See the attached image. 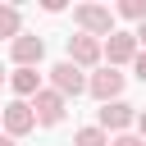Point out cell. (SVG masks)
<instances>
[{"instance_id": "9", "label": "cell", "mask_w": 146, "mask_h": 146, "mask_svg": "<svg viewBox=\"0 0 146 146\" xmlns=\"http://www.w3.org/2000/svg\"><path fill=\"white\" fill-rule=\"evenodd\" d=\"M137 114H132V105H123V100H110V105H100V132H123L128 123H132Z\"/></svg>"}, {"instance_id": "19", "label": "cell", "mask_w": 146, "mask_h": 146, "mask_svg": "<svg viewBox=\"0 0 146 146\" xmlns=\"http://www.w3.org/2000/svg\"><path fill=\"white\" fill-rule=\"evenodd\" d=\"M0 82H5V68H0Z\"/></svg>"}, {"instance_id": "2", "label": "cell", "mask_w": 146, "mask_h": 146, "mask_svg": "<svg viewBox=\"0 0 146 146\" xmlns=\"http://www.w3.org/2000/svg\"><path fill=\"white\" fill-rule=\"evenodd\" d=\"M50 91H59L64 100H68V96H82V91H87V78H82V68H73L68 59H59V64L50 68Z\"/></svg>"}, {"instance_id": "14", "label": "cell", "mask_w": 146, "mask_h": 146, "mask_svg": "<svg viewBox=\"0 0 146 146\" xmlns=\"http://www.w3.org/2000/svg\"><path fill=\"white\" fill-rule=\"evenodd\" d=\"M110 146H146V141H141V137H132V132H119Z\"/></svg>"}, {"instance_id": "10", "label": "cell", "mask_w": 146, "mask_h": 146, "mask_svg": "<svg viewBox=\"0 0 146 146\" xmlns=\"http://www.w3.org/2000/svg\"><path fill=\"white\" fill-rule=\"evenodd\" d=\"M9 87H14L18 96H36V91H41V78H36V68H18V73L9 78Z\"/></svg>"}, {"instance_id": "3", "label": "cell", "mask_w": 146, "mask_h": 146, "mask_svg": "<svg viewBox=\"0 0 146 146\" xmlns=\"http://www.w3.org/2000/svg\"><path fill=\"white\" fill-rule=\"evenodd\" d=\"M32 119H36V123H46V128H55V123L64 119V96H59V91H50V87H41V91L32 96Z\"/></svg>"}, {"instance_id": "5", "label": "cell", "mask_w": 146, "mask_h": 146, "mask_svg": "<svg viewBox=\"0 0 146 146\" xmlns=\"http://www.w3.org/2000/svg\"><path fill=\"white\" fill-rule=\"evenodd\" d=\"M87 91H91L100 105H110V100H119V91H123V73L100 68V73H91V78H87Z\"/></svg>"}, {"instance_id": "6", "label": "cell", "mask_w": 146, "mask_h": 146, "mask_svg": "<svg viewBox=\"0 0 146 146\" xmlns=\"http://www.w3.org/2000/svg\"><path fill=\"white\" fill-rule=\"evenodd\" d=\"M0 119H5V137H23V132H32V128H36V119H32V105H27V100L5 105V110H0Z\"/></svg>"}, {"instance_id": "8", "label": "cell", "mask_w": 146, "mask_h": 146, "mask_svg": "<svg viewBox=\"0 0 146 146\" xmlns=\"http://www.w3.org/2000/svg\"><path fill=\"white\" fill-rule=\"evenodd\" d=\"M68 64H73V68L100 64V41H96V36H68Z\"/></svg>"}, {"instance_id": "11", "label": "cell", "mask_w": 146, "mask_h": 146, "mask_svg": "<svg viewBox=\"0 0 146 146\" xmlns=\"http://www.w3.org/2000/svg\"><path fill=\"white\" fill-rule=\"evenodd\" d=\"M0 36H9V41L18 36V9L14 5H0Z\"/></svg>"}, {"instance_id": "1", "label": "cell", "mask_w": 146, "mask_h": 146, "mask_svg": "<svg viewBox=\"0 0 146 146\" xmlns=\"http://www.w3.org/2000/svg\"><path fill=\"white\" fill-rule=\"evenodd\" d=\"M73 18H78V27H82V36H110L114 32V14L105 9V5H78L73 9Z\"/></svg>"}, {"instance_id": "18", "label": "cell", "mask_w": 146, "mask_h": 146, "mask_svg": "<svg viewBox=\"0 0 146 146\" xmlns=\"http://www.w3.org/2000/svg\"><path fill=\"white\" fill-rule=\"evenodd\" d=\"M0 146H14V137H5V132H0Z\"/></svg>"}, {"instance_id": "13", "label": "cell", "mask_w": 146, "mask_h": 146, "mask_svg": "<svg viewBox=\"0 0 146 146\" xmlns=\"http://www.w3.org/2000/svg\"><path fill=\"white\" fill-rule=\"evenodd\" d=\"M119 14H123V18H132V23H146V0H123V5H119Z\"/></svg>"}, {"instance_id": "7", "label": "cell", "mask_w": 146, "mask_h": 146, "mask_svg": "<svg viewBox=\"0 0 146 146\" xmlns=\"http://www.w3.org/2000/svg\"><path fill=\"white\" fill-rule=\"evenodd\" d=\"M132 55H137L132 32H110V36H105V46H100V59H110V68H114V64H128Z\"/></svg>"}, {"instance_id": "15", "label": "cell", "mask_w": 146, "mask_h": 146, "mask_svg": "<svg viewBox=\"0 0 146 146\" xmlns=\"http://www.w3.org/2000/svg\"><path fill=\"white\" fill-rule=\"evenodd\" d=\"M132 68H137V78L146 82V50H137V55H132Z\"/></svg>"}, {"instance_id": "17", "label": "cell", "mask_w": 146, "mask_h": 146, "mask_svg": "<svg viewBox=\"0 0 146 146\" xmlns=\"http://www.w3.org/2000/svg\"><path fill=\"white\" fill-rule=\"evenodd\" d=\"M132 41H137V46H146V23H137V32H132Z\"/></svg>"}, {"instance_id": "4", "label": "cell", "mask_w": 146, "mask_h": 146, "mask_svg": "<svg viewBox=\"0 0 146 146\" xmlns=\"http://www.w3.org/2000/svg\"><path fill=\"white\" fill-rule=\"evenodd\" d=\"M9 55H14V64H18V68H36V64H41V55H46V41H41V36L18 32V36L9 41Z\"/></svg>"}, {"instance_id": "12", "label": "cell", "mask_w": 146, "mask_h": 146, "mask_svg": "<svg viewBox=\"0 0 146 146\" xmlns=\"http://www.w3.org/2000/svg\"><path fill=\"white\" fill-rule=\"evenodd\" d=\"M73 146H110V137H105L100 128H82V132L73 137Z\"/></svg>"}, {"instance_id": "16", "label": "cell", "mask_w": 146, "mask_h": 146, "mask_svg": "<svg viewBox=\"0 0 146 146\" xmlns=\"http://www.w3.org/2000/svg\"><path fill=\"white\" fill-rule=\"evenodd\" d=\"M132 123H137V132H141V141H146V110H141V114H137Z\"/></svg>"}]
</instances>
